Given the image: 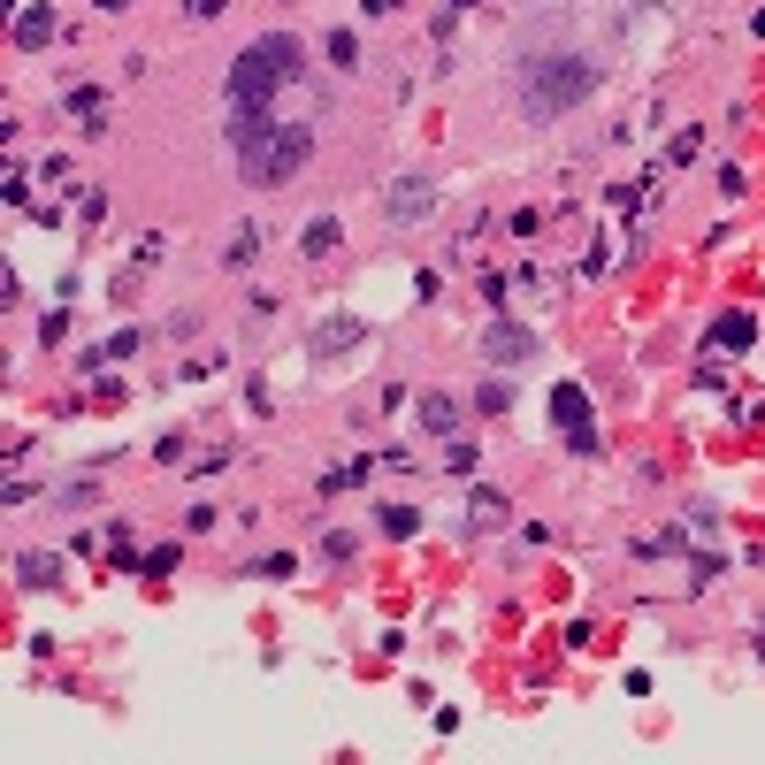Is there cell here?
<instances>
[{"mask_svg": "<svg viewBox=\"0 0 765 765\" xmlns=\"http://www.w3.org/2000/svg\"><path fill=\"white\" fill-rule=\"evenodd\" d=\"M299 77V39L291 31H268L230 62V108L238 115H276V85Z\"/></svg>", "mask_w": 765, "mask_h": 765, "instance_id": "6da1fadb", "label": "cell"}, {"mask_svg": "<svg viewBox=\"0 0 765 765\" xmlns=\"http://www.w3.org/2000/svg\"><path fill=\"white\" fill-rule=\"evenodd\" d=\"M306 153H314V131H306V123H268V131L238 153V176L261 184V192H276V184H291V176L306 169Z\"/></svg>", "mask_w": 765, "mask_h": 765, "instance_id": "7a4b0ae2", "label": "cell"}, {"mask_svg": "<svg viewBox=\"0 0 765 765\" xmlns=\"http://www.w3.org/2000/svg\"><path fill=\"white\" fill-rule=\"evenodd\" d=\"M521 69H528V115H559L597 85V69L582 62V54H536V62H521Z\"/></svg>", "mask_w": 765, "mask_h": 765, "instance_id": "3957f363", "label": "cell"}, {"mask_svg": "<svg viewBox=\"0 0 765 765\" xmlns=\"http://www.w3.org/2000/svg\"><path fill=\"white\" fill-rule=\"evenodd\" d=\"M551 414H559V429H567V444H574V452H597V429H590V398L574 391V383H559V391H551Z\"/></svg>", "mask_w": 765, "mask_h": 765, "instance_id": "277c9868", "label": "cell"}, {"mask_svg": "<svg viewBox=\"0 0 765 765\" xmlns=\"http://www.w3.org/2000/svg\"><path fill=\"white\" fill-rule=\"evenodd\" d=\"M482 352H490L498 368H521V360H536V337H528L521 322H490V337H482Z\"/></svg>", "mask_w": 765, "mask_h": 765, "instance_id": "5b68a950", "label": "cell"}, {"mask_svg": "<svg viewBox=\"0 0 765 765\" xmlns=\"http://www.w3.org/2000/svg\"><path fill=\"white\" fill-rule=\"evenodd\" d=\"M429 207H437V184H421V176H406V184L383 192V215H391V222H421Z\"/></svg>", "mask_w": 765, "mask_h": 765, "instance_id": "8992f818", "label": "cell"}, {"mask_svg": "<svg viewBox=\"0 0 765 765\" xmlns=\"http://www.w3.org/2000/svg\"><path fill=\"white\" fill-rule=\"evenodd\" d=\"M46 39H54V8H46V0H31V8L16 16V46L31 54V46H46Z\"/></svg>", "mask_w": 765, "mask_h": 765, "instance_id": "52a82bcc", "label": "cell"}, {"mask_svg": "<svg viewBox=\"0 0 765 765\" xmlns=\"http://www.w3.org/2000/svg\"><path fill=\"white\" fill-rule=\"evenodd\" d=\"M750 337H758V322H750V314H720V322H712V345H720V352H743Z\"/></svg>", "mask_w": 765, "mask_h": 765, "instance_id": "ba28073f", "label": "cell"}, {"mask_svg": "<svg viewBox=\"0 0 765 765\" xmlns=\"http://www.w3.org/2000/svg\"><path fill=\"white\" fill-rule=\"evenodd\" d=\"M222 261H230V268H253V261H261V230H253V222H238V230H230V245H222Z\"/></svg>", "mask_w": 765, "mask_h": 765, "instance_id": "9c48e42d", "label": "cell"}, {"mask_svg": "<svg viewBox=\"0 0 765 765\" xmlns=\"http://www.w3.org/2000/svg\"><path fill=\"white\" fill-rule=\"evenodd\" d=\"M452 421H459V406L444 391H429L421 398V429H429V437H452Z\"/></svg>", "mask_w": 765, "mask_h": 765, "instance_id": "30bf717a", "label": "cell"}, {"mask_svg": "<svg viewBox=\"0 0 765 765\" xmlns=\"http://www.w3.org/2000/svg\"><path fill=\"white\" fill-rule=\"evenodd\" d=\"M69 115H77V123L92 131V123L108 115V92H100V85H77V92H69Z\"/></svg>", "mask_w": 765, "mask_h": 765, "instance_id": "8fae6325", "label": "cell"}, {"mask_svg": "<svg viewBox=\"0 0 765 765\" xmlns=\"http://www.w3.org/2000/svg\"><path fill=\"white\" fill-rule=\"evenodd\" d=\"M329 245H337V222H329V215H314V222H306V238H299V253H306V261H322Z\"/></svg>", "mask_w": 765, "mask_h": 765, "instance_id": "7c38bea8", "label": "cell"}, {"mask_svg": "<svg viewBox=\"0 0 765 765\" xmlns=\"http://www.w3.org/2000/svg\"><path fill=\"white\" fill-rule=\"evenodd\" d=\"M16 582L46 590V582H54V559H46V551H23V559H16Z\"/></svg>", "mask_w": 765, "mask_h": 765, "instance_id": "4fadbf2b", "label": "cell"}, {"mask_svg": "<svg viewBox=\"0 0 765 765\" xmlns=\"http://www.w3.org/2000/svg\"><path fill=\"white\" fill-rule=\"evenodd\" d=\"M414 505H383V536H414Z\"/></svg>", "mask_w": 765, "mask_h": 765, "instance_id": "5bb4252c", "label": "cell"}, {"mask_svg": "<svg viewBox=\"0 0 765 765\" xmlns=\"http://www.w3.org/2000/svg\"><path fill=\"white\" fill-rule=\"evenodd\" d=\"M475 406H482V414H505V406H513V391H505V383H482Z\"/></svg>", "mask_w": 765, "mask_h": 765, "instance_id": "9a60e30c", "label": "cell"}, {"mask_svg": "<svg viewBox=\"0 0 765 765\" xmlns=\"http://www.w3.org/2000/svg\"><path fill=\"white\" fill-rule=\"evenodd\" d=\"M352 54H360V46H352V31H329V62L352 69Z\"/></svg>", "mask_w": 765, "mask_h": 765, "instance_id": "2e32d148", "label": "cell"}, {"mask_svg": "<svg viewBox=\"0 0 765 765\" xmlns=\"http://www.w3.org/2000/svg\"><path fill=\"white\" fill-rule=\"evenodd\" d=\"M490 521H505V498H490V490H482V498H475V528H490Z\"/></svg>", "mask_w": 765, "mask_h": 765, "instance_id": "e0dca14e", "label": "cell"}, {"mask_svg": "<svg viewBox=\"0 0 765 765\" xmlns=\"http://www.w3.org/2000/svg\"><path fill=\"white\" fill-rule=\"evenodd\" d=\"M184 8H192V16H222V8H230V0H184Z\"/></svg>", "mask_w": 765, "mask_h": 765, "instance_id": "ac0fdd59", "label": "cell"}, {"mask_svg": "<svg viewBox=\"0 0 765 765\" xmlns=\"http://www.w3.org/2000/svg\"><path fill=\"white\" fill-rule=\"evenodd\" d=\"M360 8H368V16H391V8H398V0H360Z\"/></svg>", "mask_w": 765, "mask_h": 765, "instance_id": "d6986e66", "label": "cell"}, {"mask_svg": "<svg viewBox=\"0 0 765 765\" xmlns=\"http://www.w3.org/2000/svg\"><path fill=\"white\" fill-rule=\"evenodd\" d=\"M92 8H108V16H123V8H131V0H92Z\"/></svg>", "mask_w": 765, "mask_h": 765, "instance_id": "ffe728a7", "label": "cell"}, {"mask_svg": "<svg viewBox=\"0 0 765 765\" xmlns=\"http://www.w3.org/2000/svg\"><path fill=\"white\" fill-rule=\"evenodd\" d=\"M459 8H467V0H452V16H459Z\"/></svg>", "mask_w": 765, "mask_h": 765, "instance_id": "44dd1931", "label": "cell"}]
</instances>
